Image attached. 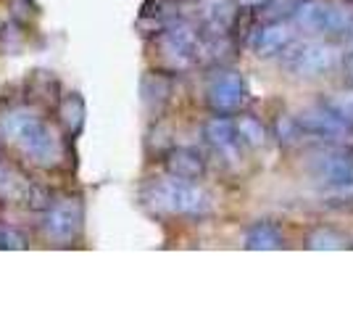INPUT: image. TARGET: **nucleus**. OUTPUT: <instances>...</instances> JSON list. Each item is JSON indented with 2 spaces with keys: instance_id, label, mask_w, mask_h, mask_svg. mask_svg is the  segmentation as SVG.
Instances as JSON below:
<instances>
[{
  "instance_id": "1",
  "label": "nucleus",
  "mask_w": 353,
  "mask_h": 317,
  "mask_svg": "<svg viewBox=\"0 0 353 317\" xmlns=\"http://www.w3.org/2000/svg\"><path fill=\"white\" fill-rule=\"evenodd\" d=\"M0 137L16 143L19 151L43 169H59L66 164V146L59 133L27 106L11 108L0 117Z\"/></svg>"
},
{
  "instance_id": "2",
  "label": "nucleus",
  "mask_w": 353,
  "mask_h": 317,
  "mask_svg": "<svg viewBox=\"0 0 353 317\" xmlns=\"http://www.w3.org/2000/svg\"><path fill=\"white\" fill-rule=\"evenodd\" d=\"M140 198L150 211L159 214H185V217H203L211 209V198L192 180L163 177L148 182L140 191Z\"/></svg>"
},
{
  "instance_id": "3",
  "label": "nucleus",
  "mask_w": 353,
  "mask_h": 317,
  "mask_svg": "<svg viewBox=\"0 0 353 317\" xmlns=\"http://www.w3.org/2000/svg\"><path fill=\"white\" fill-rule=\"evenodd\" d=\"M201 43H203V37H201V32L195 30L192 24H188V21H174L172 27L159 32V37H156L161 66L169 69V72L188 69L192 61H198Z\"/></svg>"
},
{
  "instance_id": "4",
  "label": "nucleus",
  "mask_w": 353,
  "mask_h": 317,
  "mask_svg": "<svg viewBox=\"0 0 353 317\" xmlns=\"http://www.w3.org/2000/svg\"><path fill=\"white\" fill-rule=\"evenodd\" d=\"M298 27L316 35H351L353 8L345 3H327V0H306L293 16Z\"/></svg>"
},
{
  "instance_id": "5",
  "label": "nucleus",
  "mask_w": 353,
  "mask_h": 317,
  "mask_svg": "<svg viewBox=\"0 0 353 317\" xmlns=\"http://www.w3.org/2000/svg\"><path fill=\"white\" fill-rule=\"evenodd\" d=\"M0 201L24 204L34 211H45L50 206V193L40 182L32 180L24 169L0 162Z\"/></svg>"
},
{
  "instance_id": "6",
  "label": "nucleus",
  "mask_w": 353,
  "mask_h": 317,
  "mask_svg": "<svg viewBox=\"0 0 353 317\" xmlns=\"http://www.w3.org/2000/svg\"><path fill=\"white\" fill-rule=\"evenodd\" d=\"M82 220H85L82 198L63 193L56 201H50V206L45 209L43 230L50 241L72 243L79 236V230H82Z\"/></svg>"
},
{
  "instance_id": "7",
  "label": "nucleus",
  "mask_w": 353,
  "mask_h": 317,
  "mask_svg": "<svg viewBox=\"0 0 353 317\" xmlns=\"http://www.w3.org/2000/svg\"><path fill=\"white\" fill-rule=\"evenodd\" d=\"M282 53L285 66L298 77H319L338 64V50L330 43H290Z\"/></svg>"
},
{
  "instance_id": "8",
  "label": "nucleus",
  "mask_w": 353,
  "mask_h": 317,
  "mask_svg": "<svg viewBox=\"0 0 353 317\" xmlns=\"http://www.w3.org/2000/svg\"><path fill=\"white\" fill-rule=\"evenodd\" d=\"M311 172L330 188H353V151L324 148L311 156Z\"/></svg>"
},
{
  "instance_id": "9",
  "label": "nucleus",
  "mask_w": 353,
  "mask_h": 317,
  "mask_svg": "<svg viewBox=\"0 0 353 317\" xmlns=\"http://www.w3.org/2000/svg\"><path fill=\"white\" fill-rule=\"evenodd\" d=\"M206 101L211 106V111H216V114H224V117L235 114L237 108L243 106V101H245V79H243V75L235 72V69L219 72L208 85Z\"/></svg>"
},
{
  "instance_id": "10",
  "label": "nucleus",
  "mask_w": 353,
  "mask_h": 317,
  "mask_svg": "<svg viewBox=\"0 0 353 317\" xmlns=\"http://www.w3.org/2000/svg\"><path fill=\"white\" fill-rule=\"evenodd\" d=\"M298 122H301V127H303L306 135H316V137H324V140H340V137L348 135V130H351L327 104L303 108Z\"/></svg>"
},
{
  "instance_id": "11",
  "label": "nucleus",
  "mask_w": 353,
  "mask_h": 317,
  "mask_svg": "<svg viewBox=\"0 0 353 317\" xmlns=\"http://www.w3.org/2000/svg\"><path fill=\"white\" fill-rule=\"evenodd\" d=\"M290 43H293V35H290L285 21H266L261 30H256L253 40H250L253 50H256L261 59L277 56V53H282Z\"/></svg>"
},
{
  "instance_id": "12",
  "label": "nucleus",
  "mask_w": 353,
  "mask_h": 317,
  "mask_svg": "<svg viewBox=\"0 0 353 317\" xmlns=\"http://www.w3.org/2000/svg\"><path fill=\"white\" fill-rule=\"evenodd\" d=\"M166 172L179 180H201L206 172V162L192 148H172L166 153Z\"/></svg>"
},
{
  "instance_id": "13",
  "label": "nucleus",
  "mask_w": 353,
  "mask_h": 317,
  "mask_svg": "<svg viewBox=\"0 0 353 317\" xmlns=\"http://www.w3.org/2000/svg\"><path fill=\"white\" fill-rule=\"evenodd\" d=\"M140 95L150 111H161L172 95V77L166 72H145L140 79Z\"/></svg>"
},
{
  "instance_id": "14",
  "label": "nucleus",
  "mask_w": 353,
  "mask_h": 317,
  "mask_svg": "<svg viewBox=\"0 0 353 317\" xmlns=\"http://www.w3.org/2000/svg\"><path fill=\"white\" fill-rule=\"evenodd\" d=\"M203 137H206L216 151L235 153L237 124L232 119H227L224 114H219V117H214V119L206 122V127H203Z\"/></svg>"
},
{
  "instance_id": "15",
  "label": "nucleus",
  "mask_w": 353,
  "mask_h": 317,
  "mask_svg": "<svg viewBox=\"0 0 353 317\" xmlns=\"http://www.w3.org/2000/svg\"><path fill=\"white\" fill-rule=\"evenodd\" d=\"M85 117H88V106H85V98L79 93H72L66 98H61L59 104V119L61 127L66 135H79L82 127H85Z\"/></svg>"
},
{
  "instance_id": "16",
  "label": "nucleus",
  "mask_w": 353,
  "mask_h": 317,
  "mask_svg": "<svg viewBox=\"0 0 353 317\" xmlns=\"http://www.w3.org/2000/svg\"><path fill=\"white\" fill-rule=\"evenodd\" d=\"M27 95L40 104H61L59 101V79L50 72H32L27 77Z\"/></svg>"
},
{
  "instance_id": "17",
  "label": "nucleus",
  "mask_w": 353,
  "mask_h": 317,
  "mask_svg": "<svg viewBox=\"0 0 353 317\" xmlns=\"http://www.w3.org/2000/svg\"><path fill=\"white\" fill-rule=\"evenodd\" d=\"M282 246V233L272 222H256L245 233V249L250 251H272Z\"/></svg>"
},
{
  "instance_id": "18",
  "label": "nucleus",
  "mask_w": 353,
  "mask_h": 317,
  "mask_svg": "<svg viewBox=\"0 0 353 317\" xmlns=\"http://www.w3.org/2000/svg\"><path fill=\"white\" fill-rule=\"evenodd\" d=\"M306 246L316 251H338L348 246V236H343L335 227H316L306 236Z\"/></svg>"
},
{
  "instance_id": "19",
  "label": "nucleus",
  "mask_w": 353,
  "mask_h": 317,
  "mask_svg": "<svg viewBox=\"0 0 353 317\" xmlns=\"http://www.w3.org/2000/svg\"><path fill=\"white\" fill-rule=\"evenodd\" d=\"M235 124H237V137H240L245 146L259 148V146L266 143V127L256 119V117H240Z\"/></svg>"
},
{
  "instance_id": "20",
  "label": "nucleus",
  "mask_w": 353,
  "mask_h": 317,
  "mask_svg": "<svg viewBox=\"0 0 353 317\" xmlns=\"http://www.w3.org/2000/svg\"><path fill=\"white\" fill-rule=\"evenodd\" d=\"M324 104L330 106V108L338 114L340 119L345 122V124L353 130V88H345V90L332 93V95H330Z\"/></svg>"
},
{
  "instance_id": "21",
  "label": "nucleus",
  "mask_w": 353,
  "mask_h": 317,
  "mask_svg": "<svg viewBox=\"0 0 353 317\" xmlns=\"http://www.w3.org/2000/svg\"><path fill=\"white\" fill-rule=\"evenodd\" d=\"M303 3H306V0H272L264 8L266 21H285V19H290V16L298 14V8H301Z\"/></svg>"
},
{
  "instance_id": "22",
  "label": "nucleus",
  "mask_w": 353,
  "mask_h": 317,
  "mask_svg": "<svg viewBox=\"0 0 353 317\" xmlns=\"http://www.w3.org/2000/svg\"><path fill=\"white\" fill-rule=\"evenodd\" d=\"M274 133H277L282 146H295L303 135V127H301L298 117H280L274 124Z\"/></svg>"
},
{
  "instance_id": "23",
  "label": "nucleus",
  "mask_w": 353,
  "mask_h": 317,
  "mask_svg": "<svg viewBox=\"0 0 353 317\" xmlns=\"http://www.w3.org/2000/svg\"><path fill=\"white\" fill-rule=\"evenodd\" d=\"M19 249H27L24 233H19L16 227L0 222V251H19Z\"/></svg>"
},
{
  "instance_id": "24",
  "label": "nucleus",
  "mask_w": 353,
  "mask_h": 317,
  "mask_svg": "<svg viewBox=\"0 0 353 317\" xmlns=\"http://www.w3.org/2000/svg\"><path fill=\"white\" fill-rule=\"evenodd\" d=\"M11 8H14V16L27 21L32 14H34V3L32 0H11Z\"/></svg>"
},
{
  "instance_id": "25",
  "label": "nucleus",
  "mask_w": 353,
  "mask_h": 317,
  "mask_svg": "<svg viewBox=\"0 0 353 317\" xmlns=\"http://www.w3.org/2000/svg\"><path fill=\"white\" fill-rule=\"evenodd\" d=\"M269 3H272V0H237V6H240L243 11H261Z\"/></svg>"
},
{
  "instance_id": "26",
  "label": "nucleus",
  "mask_w": 353,
  "mask_h": 317,
  "mask_svg": "<svg viewBox=\"0 0 353 317\" xmlns=\"http://www.w3.org/2000/svg\"><path fill=\"white\" fill-rule=\"evenodd\" d=\"M343 72H345V79L353 85V50L345 53V59H343Z\"/></svg>"
},
{
  "instance_id": "27",
  "label": "nucleus",
  "mask_w": 353,
  "mask_h": 317,
  "mask_svg": "<svg viewBox=\"0 0 353 317\" xmlns=\"http://www.w3.org/2000/svg\"><path fill=\"white\" fill-rule=\"evenodd\" d=\"M351 35H353V27H351Z\"/></svg>"
}]
</instances>
